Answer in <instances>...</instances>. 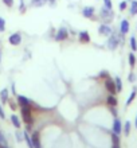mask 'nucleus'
I'll return each instance as SVG.
<instances>
[{"label":"nucleus","mask_w":137,"mask_h":148,"mask_svg":"<svg viewBox=\"0 0 137 148\" xmlns=\"http://www.w3.org/2000/svg\"><path fill=\"white\" fill-rule=\"evenodd\" d=\"M11 123L14 125H15L16 128H20L22 127V124H20V120H19V117L16 116V114H11Z\"/></svg>","instance_id":"aec40b11"},{"label":"nucleus","mask_w":137,"mask_h":148,"mask_svg":"<svg viewBox=\"0 0 137 148\" xmlns=\"http://www.w3.org/2000/svg\"><path fill=\"white\" fill-rule=\"evenodd\" d=\"M22 109V119L27 125H32V110H31V105H23L20 106Z\"/></svg>","instance_id":"f03ea898"},{"label":"nucleus","mask_w":137,"mask_h":148,"mask_svg":"<svg viewBox=\"0 0 137 148\" xmlns=\"http://www.w3.org/2000/svg\"><path fill=\"white\" fill-rule=\"evenodd\" d=\"M128 59H129V66L134 67V65H136V55H134L133 53H130L129 57H128Z\"/></svg>","instance_id":"b1692460"},{"label":"nucleus","mask_w":137,"mask_h":148,"mask_svg":"<svg viewBox=\"0 0 137 148\" xmlns=\"http://www.w3.org/2000/svg\"><path fill=\"white\" fill-rule=\"evenodd\" d=\"M105 88H106V90H108L110 94H116V93H117V89H116L114 79H112L110 77H106L105 78Z\"/></svg>","instance_id":"20e7f679"},{"label":"nucleus","mask_w":137,"mask_h":148,"mask_svg":"<svg viewBox=\"0 0 137 148\" xmlns=\"http://www.w3.org/2000/svg\"><path fill=\"white\" fill-rule=\"evenodd\" d=\"M129 42H130V49H132L133 51H136L137 50V40H136V38H134V36H130Z\"/></svg>","instance_id":"393cba45"},{"label":"nucleus","mask_w":137,"mask_h":148,"mask_svg":"<svg viewBox=\"0 0 137 148\" xmlns=\"http://www.w3.org/2000/svg\"><path fill=\"white\" fill-rule=\"evenodd\" d=\"M8 42L11 43L12 46H18V45H20V42H22V35H20L19 32H15V34L10 35Z\"/></svg>","instance_id":"0eeeda50"},{"label":"nucleus","mask_w":137,"mask_h":148,"mask_svg":"<svg viewBox=\"0 0 137 148\" xmlns=\"http://www.w3.org/2000/svg\"><path fill=\"white\" fill-rule=\"evenodd\" d=\"M0 145L8 147V141H7V139H5V136H4V135H3L1 132H0Z\"/></svg>","instance_id":"a878e982"},{"label":"nucleus","mask_w":137,"mask_h":148,"mask_svg":"<svg viewBox=\"0 0 137 148\" xmlns=\"http://www.w3.org/2000/svg\"><path fill=\"white\" fill-rule=\"evenodd\" d=\"M134 125H136V128H137V117H136V121H134Z\"/></svg>","instance_id":"58836bf2"},{"label":"nucleus","mask_w":137,"mask_h":148,"mask_svg":"<svg viewBox=\"0 0 137 148\" xmlns=\"http://www.w3.org/2000/svg\"><path fill=\"white\" fill-rule=\"evenodd\" d=\"M120 32L124 34V35L129 32V22H128L126 19L121 20V24H120Z\"/></svg>","instance_id":"9d476101"},{"label":"nucleus","mask_w":137,"mask_h":148,"mask_svg":"<svg viewBox=\"0 0 137 148\" xmlns=\"http://www.w3.org/2000/svg\"><path fill=\"white\" fill-rule=\"evenodd\" d=\"M128 81H129V82H134V81H136V74H134V73H129V75H128Z\"/></svg>","instance_id":"c756f323"},{"label":"nucleus","mask_w":137,"mask_h":148,"mask_svg":"<svg viewBox=\"0 0 137 148\" xmlns=\"http://www.w3.org/2000/svg\"><path fill=\"white\" fill-rule=\"evenodd\" d=\"M100 77H109V73H108V71H105V70H104V71H101V74H100Z\"/></svg>","instance_id":"c9c22d12"},{"label":"nucleus","mask_w":137,"mask_h":148,"mask_svg":"<svg viewBox=\"0 0 137 148\" xmlns=\"http://www.w3.org/2000/svg\"><path fill=\"white\" fill-rule=\"evenodd\" d=\"M130 129H132V124H130V121H125V123H124V135H125V136H129Z\"/></svg>","instance_id":"a211bd4d"},{"label":"nucleus","mask_w":137,"mask_h":148,"mask_svg":"<svg viewBox=\"0 0 137 148\" xmlns=\"http://www.w3.org/2000/svg\"><path fill=\"white\" fill-rule=\"evenodd\" d=\"M110 110H112V113H113L114 117L117 116V110H116V106H110Z\"/></svg>","instance_id":"72a5a7b5"},{"label":"nucleus","mask_w":137,"mask_h":148,"mask_svg":"<svg viewBox=\"0 0 137 148\" xmlns=\"http://www.w3.org/2000/svg\"><path fill=\"white\" fill-rule=\"evenodd\" d=\"M0 61H1V51H0Z\"/></svg>","instance_id":"a19ab883"},{"label":"nucleus","mask_w":137,"mask_h":148,"mask_svg":"<svg viewBox=\"0 0 137 148\" xmlns=\"http://www.w3.org/2000/svg\"><path fill=\"white\" fill-rule=\"evenodd\" d=\"M47 3L50 4V5H54V4H55V0H47Z\"/></svg>","instance_id":"e433bc0d"},{"label":"nucleus","mask_w":137,"mask_h":148,"mask_svg":"<svg viewBox=\"0 0 137 148\" xmlns=\"http://www.w3.org/2000/svg\"><path fill=\"white\" fill-rule=\"evenodd\" d=\"M130 15H137V1L136 0H132V4H130Z\"/></svg>","instance_id":"4be33fe9"},{"label":"nucleus","mask_w":137,"mask_h":148,"mask_svg":"<svg viewBox=\"0 0 137 148\" xmlns=\"http://www.w3.org/2000/svg\"><path fill=\"white\" fill-rule=\"evenodd\" d=\"M0 148H8V147H4V145H0Z\"/></svg>","instance_id":"ea45409f"},{"label":"nucleus","mask_w":137,"mask_h":148,"mask_svg":"<svg viewBox=\"0 0 137 148\" xmlns=\"http://www.w3.org/2000/svg\"><path fill=\"white\" fill-rule=\"evenodd\" d=\"M0 98H1V101H3L4 104L8 102V90L7 89H3L0 92Z\"/></svg>","instance_id":"412c9836"},{"label":"nucleus","mask_w":137,"mask_h":148,"mask_svg":"<svg viewBox=\"0 0 137 148\" xmlns=\"http://www.w3.org/2000/svg\"><path fill=\"white\" fill-rule=\"evenodd\" d=\"M112 148H121V145H120V135L112 133Z\"/></svg>","instance_id":"f8f14e48"},{"label":"nucleus","mask_w":137,"mask_h":148,"mask_svg":"<svg viewBox=\"0 0 137 148\" xmlns=\"http://www.w3.org/2000/svg\"><path fill=\"white\" fill-rule=\"evenodd\" d=\"M10 106H11V108H12V109H16V105H15V104H14V102H10Z\"/></svg>","instance_id":"4c0bfd02"},{"label":"nucleus","mask_w":137,"mask_h":148,"mask_svg":"<svg viewBox=\"0 0 137 148\" xmlns=\"http://www.w3.org/2000/svg\"><path fill=\"white\" fill-rule=\"evenodd\" d=\"M67 36H69V31H67V28L66 27H61L58 30V32H57V35H55V40L61 42V40H65Z\"/></svg>","instance_id":"39448f33"},{"label":"nucleus","mask_w":137,"mask_h":148,"mask_svg":"<svg viewBox=\"0 0 137 148\" xmlns=\"http://www.w3.org/2000/svg\"><path fill=\"white\" fill-rule=\"evenodd\" d=\"M114 84H116V89H117V93L122 92V81L120 77H116L114 78Z\"/></svg>","instance_id":"6ab92c4d"},{"label":"nucleus","mask_w":137,"mask_h":148,"mask_svg":"<svg viewBox=\"0 0 137 148\" xmlns=\"http://www.w3.org/2000/svg\"><path fill=\"white\" fill-rule=\"evenodd\" d=\"M126 5H128V4H126V1H121V3H120V10H121V11L126 10Z\"/></svg>","instance_id":"473e14b6"},{"label":"nucleus","mask_w":137,"mask_h":148,"mask_svg":"<svg viewBox=\"0 0 137 148\" xmlns=\"http://www.w3.org/2000/svg\"><path fill=\"white\" fill-rule=\"evenodd\" d=\"M18 102H19L20 106H23V105H31V101H30L27 97H24V96H18Z\"/></svg>","instance_id":"dca6fc26"},{"label":"nucleus","mask_w":137,"mask_h":148,"mask_svg":"<svg viewBox=\"0 0 137 148\" xmlns=\"http://www.w3.org/2000/svg\"><path fill=\"white\" fill-rule=\"evenodd\" d=\"M0 119H5V114H4V110L1 108V105H0Z\"/></svg>","instance_id":"f704fd0d"},{"label":"nucleus","mask_w":137,"mask_h":148,"mask_svg":"<svg viewBox=\"0 0 137 148\" xmlns=\"http://www.w3.org/2000/svg\"><path fill=\"white\" fill-rule=\"evenodd\" d=\"M98 32H100L101 35L109 36V35H112L113 30H112V27H110L109 24L105 23V24H101V26H100V28H98Z\"/></svg>","instance_id":"423d86ee"},{"label":"nucleus","mask_w":137,"mask_h":148,"mask_svg":"<svg viewBox=\"0 0 137 148\" xmlns=\"http://www.w3.org/2000/svg\"><path fill=\"white\" fill-rule=\"evenodd\" d=\"M46 3H47V0H31V4L34 7H42Z\"/></svg>","instance_id":"5701e85b"},{"label":"nucleus","mask_w":137,"mask_h":148,"mask_svg":"<svg viewBox=\"0 0 137 148\" xmlns=\"http://www.w3.org/2000/svg\"><path fill=\"white\" fill-rule=\"evenodd\" d=\"M106 102L109 106H117L118 105V100L116 98V94H109L106 98Z\"/></svg>","instance_id":"9b49d317"},{"label":"nucleus","mask_w":137,"mask_h":148,"mask_svg":"<svg viewBox=\"0 0 137 148\" xmlns=\"http://www.w3.org/2000/svg\"><path fill=\"white\" fill-rule=\"evenodd\" d=\"M3 3L7 5V7H12L14 5V0H3Z\"/></svg>","instance_id":"2f4dec72"},{"label":"nucleus","mask_w":137,"mask_h":148,"mask_svg":"<svg viewBox=\"0 0 137 148\" xmlns=\"http://www.w3.org/2000/svg\"><path fill=\"white\" fill-rule=\"evenodd\" d=\"M79 40L82 43H89L90 42V35L87 31H81L79 32Z\"/></svg>","instance_id":"2eb2a0df"},{"label":"nucleus","mask_w":137,"mask_h":148,"mask_svg":"<svg viewBox=\"0 0 137 148\" xmlns=\"http://www.w3.org/2000/svg\"><path fill=\"white\" fill-rule=\"evenodd\" d=\"M30 136H31V140H32L34 147H35V148H42V145H40L39 133H38V132H32V135H30Z\"/></svg>","instance_id":"1a4fd4ad"},{"label":"nucleus","mask_w":137,"mask_h":148,"mask_svg":"<svg viewBox=\"0 0 137 148\" xmlns=\"http://www.w3.org/2000/svg\"><path fill=\"white\" fill-rule=\"evenodd\" d=\"M15 137H16V140L19 141V143H20V141H22V140H23V139H24V136H23V135H22V133H20V132H16V133H15Z\"/></svg>","instance_id":"7c9ffc66"},{"label":"nucleus","mask_w":137,"mask_h":148,"mask_svg":"<svg viewBox=\"0 0 137 148\" xmlns=\"http://www.w3.org/2000/svg\"><path fill=\"white\" fill-rule=\"evenodd\" d=\"M5 31V20L3 18H0V32Z\"/></svg>","instance_id":"bb28decb"},{"label":"nucleus","mask_w":137,"mask_h":148,"mask_svg":"<svg viewBox=\"0 0 137 148\" xmlns=\"http://www.w3.org/2000/svg\"><path fill=\"white\" fill-rule=\"evenodd\" d=\"M19 11L23 14L26 12V4H24V0H20V5H19Z\"/></svg>","instance_id":"cd10ccee"},{"label":"nucleus","mask_w":137,"mask_h":148,"mask_svg":"<svg viewBox=\"0 0 137 148\" xmlns=\"http://www.w3.org/2000/svg\"><path fill=\"white\" fill-rule=\"evenodd\" d=\"M82 15L85 18H93L94 16V8L93 7H85L82 10Z\"/></svg>","instance_id":"4468645a"},{"label":"nucleus","mask_w":137,"mask_h":148,"mask_svg":"<svg viewBox=\"0 0 137 148\" xmlns=\"http://www.w3.org/2000/svg\"><path fill=\"white\" fill-rule=\"evenodd\" d=\"M124 42V34H117V32H112V35H109L108 39V47L110 50H116L120 43Z\"/></svg>","instance_id":"f257e3e1"},{"label":"nucleus","mask_w":137,"mask_h":148,"mask_svg":"<svg viewBox=\"0 0 137 148\" xmlns=\"http://www.w3.org/2000/svg\"><path fill=\"white\" fill-rule=\"evenodd\" d=\"M23 136H24V140L27 141V145H28V148H35V147H34V144H32L31 136H30V133H28V131H26V132L23 133Z\"/></svg>","instance_id":"f3484780"},{"label":"nucleus","mask_w":137,"mask_h":148,"mask_svg":"<svg viewBox=\"0 0 137 148\" xmlns=\"http://www.w3.org/2000/svg\"><path fill=\"white\" fill-rule=\"evenodd\" d=\"M121 131H122V123H121V120L120 119H114V121H113V133H116V135H120L121 133Z\"/></svg>","instance_id":"6e6552de"},{"label":"nucleus","mask_w":137,"mask_h":148,"mask_svg":"<svg viewBox=\"0 0 137 148\" xmlns=\"http://www.w3.org/2000/svg\"><path fill=\"white\" fill-rule=\"evenodd\" d=\"M136 96H137V88L134 86L133 89H132V92H130V96L128 97V100H126V102H125V105L126 106H129L132 102H133V100L136 98Z\"/></svg>","instance_id":"ddd939ff"},{"label":"nucleus","mask_w":137,"mask_h":148,"mask_svg":"<svg viewBox=\"0 0 137 148\" xmlns=\"http://www.w3.org/2000/svg\"><path fill=\"white\" fill-rule=\"evenodd\" d=\"M101 18H102V20H104V22L109 23V22H112V20H113L114 14H113V11H112V10L104 7L101 10Z\"/></svg>","instance_id":"7ed1b4c3"},{"label":"nucleus","mask_w":137,"mask_h":148,"mask_svg":"<svg viewBox=\"0 0 137 148\" xmlns=\"http://www.w3.org/2000/svg\"><path fill=\"white\" fill-rule=\"evenodd\" d=\"M104 4H105V7H106V8H109V10H112V8H113L112 0H104Z\"/></svg>","instance_id":"c85d7f7f"}]
</instances>
